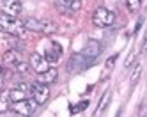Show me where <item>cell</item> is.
Returning a JSON list of instances; mask_svg holds the SVG:
<instances>
[{
  "instance_id": "cell-22",
  "label": "cell",
  "mask_w": 147,
  "mask_h": 117,
  "mask_svg": "<svg viewBox=\"0 0 147 117\" xmlns=\"http://www.w3.org/2000/svg\"><path fill=\"white\" fill-rule=\"evenodd\" d=\"M4 87V73H2V69H0V89Z\"/></svg>"
},
{
  "instance_id": "cell-3",
  "label": "cell",
  "mask_w": 147,
  "mask_h": 117,
  "mask_svg": "<svg viewBox=\"0 0 147 117\" xmlns=\"http://www.w3.org/2000/svg\"><path fill=\"white\" fill-rule=\"evenodd\" d=\"M113 21H115V14L112 11H108L107 7H98L94 11V14H92V23L96 27H99V28L113 25Z\"/></svg>"
},
{
  "instance_id": "cell-21",
  "label": "cell",
  "mask_w": 147,
  "mask_h": 117,
  "mask_svg": "<svg viewBox=\"0 0 147 117\" xmlns=\"http://www.w3.org/2000/svg\"><path fill=\"white\" fill-rule=\"evenodd\" d=\"M138 76H140V68H136V69H135V74L131 76V83H133V85L136 83V80H138Z\"/></svg>"
},
{
  "instance_id": "cell-20",
  "label": "cell",
  "mask_w": 147,
  "mask_h": 117,
  "mask_svg": "<svg viewBox=\"0 0 147 117\" xmlns=\"http://www.w3.org/2000/svg\"><path fill=\"white\" fill-rule=\"evenodd\" d=\"M14 69H16L18 73H27V71H28V64L22 60V62H18L16 66H14Z\"/></svg>"
},
{
  "instance_id": "cell-4",
  "label": "cell",
  "mask_w": 147,
  "mask_h": 117,
  "mask_svg": "<svg viewBox=\"0 0 147 117\" xmlns=\"http://www.w3.org/2000/svg\"><path fill=\"white\" fill-rule=\"evenodd\" d=\"M30 96H32V99L37 103V105H45L50 98V89L46 83H41V82H36L30 85Z\"/></svg>"
},
{
  "instance_id": "cell-8",
  "label": "cell",
  "mask_w": 147,
  "mask_h": 117,
  "mask_svg": "<svg viewBox=\"0 0 147 117\" xmlns=\"http://www.w3.org/2000/svg\"><path fill=\"white\" fill-rule=\"evenodd\" d=\"M101 51H103V45H101L99 41H96V39L87 41L85 48L82 50L83 55L89 57V59H92V60H96V57H99V55H101Z\"/></svg>"
},
{
  "instance_id": "cell-7",
  "label": "cell",
  "mask_w": 147,
  "mask_h": 117,
  "mask_svg": "<svg viewBox=\"0 0 147 117\" xmlns=\"http://www.w3.org/2000/svg\"><path fill=\"white\" fill-rule=\"evenodd\" d=\"M22 0H0V11L9 16H18L22 13Z\"/></svg>"
},
{
  "instance_id": "cell-2",
  "label": "cell",
  "mask_w": 147,
  "mask_h": 117,
  "mask_svg": "<svg viewBox=\"0 0 147 117\" xmlns=\"http://www.w3.org/2000/svg\"><path fill=\"white\" fill-rule=\"evenodd\" d=\"M25 30H32V32H41V34H55L59 30V25L53 23L50 20H39V18H27L23 21Z\"/></svg>"
},
{
  "instance_id": "cell-13",
  "label": "cell",
  "mask_w": 147,
  "mask_h": 117,
  "mask_svg": "<svg viewBox=\"0 0 147 117\" xmlns=\"http://www.w3.org/2000/svg\"><path fill=\"white\" fill-rule=\"evenodd\" d=\"M2 62L5 64V66H9V68H14L18 62H22V53H20L16 48H11V50H7L2 55Z\"/></svg>"
},
{
  "instance_id": "cell-10",
  "label": "cell",
  "mask_w": 147,
  "mask_h": 117,
  "mask_svg": "<svg viewBox=\"0 0 147 117\" xmlns=\"http://www.w3.org/2000/svg\"><path fill=\"white\" fill-rule=\"evenodd\" d=\"M55 7L60 13H76L82 7V0H55Z\"/></svg>"
},
{
  "instance_id": "cell-14",
  "label": "cell",
  "mask_w": 147,
  "mask_h": 117,
  "mask_svg": "<svg viewBox=\"0 0 147 117\" xmlns=\"http://www.w3.org/2000/svg\"><path fill=\"white\" fill-rule=\"evenodd\" d=\"M57 74H59V71H57L55 68H48V69L43 71V73H37V82L50 85V83H53V82L57 80Z\"/></svg>"
},
{
  "instance_id": "cell-16",
  "label": "cell",
  "mask_w": 147,
  "mask_h": 117,
  "mask_svg": "<svg viewBox=\"0 0 147 117\" xmlns=\"http://www.w3.org/2000/svg\"><path fill=\"white\" fill-rule=\"evenodd\" d=\"M126 7L129 13H138L142 7V0H126Z\"/></svg>"
},
{
  "instance_id": "cell-15",
  "label": "cell",
  "mask_w": 147,
  "mask_h": 117,
  "mask_svg": "<svg viewBox=\"0 0 147 117\" xmlns=\"http://www.w3.org/2000/svg\"><path fill=\"white\" fill-rule=\"evenodd\" d=\"M11 108V98H9V91L0 92V114H5Z\"/></svg>"
},
{
  "instance_id": "cell-6",
  "label": "cell",
  "mask_w": 147,
  "mask_h": 117,
  "mask_svg": "<svg viewBox=\"0 0 147 117\" xmlns=\"http://www.w3.org/2000/svg\"><path fill=\"white\" fill-rule=\"evenodd\" d=\"M92 62L94 60L89 59V57H85L83 53H75V55L71 57V60H69V69L73 73H82L85 68H89Z\"/></svg>"
},
{
  "instance_id": "cell-18",
  "label": "cell",
  "mask_w": 147,
  "mask_h": 117,
  "mask_svg": "<svg viewBox=\"0 0 147 117\" xmlns=\"http://www.w3.org/2000/svg\"><path fill=\"white\" fill-rule=\"evenodd\" d=\"M110 98H112V94H110V92H107V94L103 96V98H101V101H99V105H98V110H96V114H101L105 108H107V106H108V103H110Z\"/></svg>"
},
{
  "instance_id": "cell-1",
  "label": "cell",
  "mask_w": 147,
  "mask_h": 117,
  "mask_svg": "<svg viewBox=\"0 0 147 117\" xmlns=\"http://www.w3.org/2000/svg\"><path fill=\"white\" fill-rule=\"evenodd\" d=\"M0 32L7 34V36H22L25 32L23 21H20L18 16L0 14Z\"/></svg>"
},
{
  "instance_id": "cell-17",
  "label": "cell",
  "mask_w": 147,
  "mask_h": 117,
  "mask_svg": "<svg viewBox=\"0 0 147 117\" xmlns=\"http://www.w3.org/2000/svg\"><path fill=\"white\" fill-rule=\"evenodd\" d=\"M89 106V99H83V101H80L78 105H71V114H80V112H83Z\"/></svg>"
},
{
  "instance_id": "cell-19",
  "label": "cell",
  "mask_w": 147,
  "mask_h": 117,
  "mask_svg": "<svg viewBox=\"0 0 147 117\" xmlns=\"http://www.w3.org/2000/svg\"><path fill=\"white\" fill-rule=\"evenodd\" d=\"M117 57L119 55H112V57H108V60H107V64H105V68H107V74L112 71V68H113V64H115V60H117Z\"/></svg>"
},
{
  "instance_id": "cell-9",
  "label": "cell",
  "mask_w": 147,
  "mask_h": 117,
  "mask_svg": "<svg viewBox=\"0 0 147 117\" xmlns=\"http://www.w3.org/2000/svg\"><path fill=\"white\" fill-rule=\"evenodd\" d=\"M60 57H62V46L55 41H50L48 46L45 48V59L48 62H57Z\"/></svg>"
},
{
  "instance_id": "cell-11",
  "label": "cell",
  "mask_w": 147,
  "mask_h": 117,
  "mask_svg": "<svg viewBox=\"0 0 147 117\" xmlns=\"http://www.w3.org/2000/svg\"><path fill=\"white\" fill-rule=\"evenodd\" d=\"M30 87L27 83H18L14 89L9 91V98H11V103H16V101H22L27 98V94H28Z\"/></svg>"
},
{
  "instance_id": "cell-5",
  "label": "cell",
  "mask_w": 147,
  "mask_h": 117,
  "mask_svg": "<svg viewBox=\"0 0 147 117\" xmlns=\"http://www.w3.org/2000/svg\"><path fill=\"white\" fill-rule=\"evenodd\" d=\"M36 108H37V103L34 99H28V98H25L22 101H16L13 105V110L18 115H34Z\"/></svg>"
},
{
  "instance_id": "cell-12",
  "label": "cell",
  "mask_w": 147,
  "mask_h": 117,
  "mask_svg": "<svg viewBox=\"0 0 147 117\" xmlns=\"http://www.w3.org/2000/svg\"><path fill=\"white\" fill-rule=\"evenodd\" d=\"M28 66L32 68L36 73H43V71L48 69V60H46L43 55H39V53H32V55H30Z\"/></svg>"
}]
</instances>
